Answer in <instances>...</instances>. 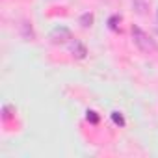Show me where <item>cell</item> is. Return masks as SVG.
<instances>
[{"label": "cell", "instance_id": "obj_5", "mask_svg": "<svg viewBox=\"0 0 158 158\" xmlns=\"http://www.w3.org/2000/svg\"><path fill=\"white\" fill-rule=\"evenodd\" d=\"M149 6H151V0H132V8L138 15H145L149 11Z\"/></svg>", "mask_w": 158, "mask_h": 158}, {"label": "cell", "instance_id": "obj_4", "mask_svg": "<svg viewBox=\"0 0 158 158\" xmlns=\"http://www.w3.org/2000/svg\"><path fill=\"white\" fill-rule=\"evenodd\" d=\"M19 34L24 41H34L35 39V32H34V26L30 21H21L19 24Z\"/></svg>", "mask_w": 158, "mask_h": 158}, {"label": "cell", "instance_id": "obj_2", "mask_svg": "<svg viewBox=\"0 0 158 158\" xmlns=\"http://www.w3.org/2000/svg\"><path fill=\"white\" fill-rule=\"evenodd\" d=\"M48 39H50L52 45H65V43H71L73 35H71V30H69V28L58 26V28H54V30L50 32Z\"/></svg>", "mask_w": 158, "mask_h": 158}, {"label": "cell", "instance_id": "obj_10", "mask_svg": "<svg viewBox=\"0 0 158 158\" xmlns=\"http://www.w3.org/2000/svg\"><path fill=\"white\" fill-rule=\"evenodd\" d=\"M86 117H88V121H89V123H93V125H97V123H99V115H97V112H93V110H89Z\"/></svg>", "mask_w": 158, "mask_h": 158}, {"label": "cell", "instance_id": "obj_1", "mask_svg": "<svg viewBox=\"0 0 158 158\" xmlns=\"http://www.w3.org/2000/svg\"><path fill=\"white\" fill-rule=\"evenodd\" d=\"M130 34H132V41H134V45L138 47L139 52H143V54H152V52L158 48V47H156V41H154L145 30H141L139 26H132Z\"/></svg>", "mask_w": 158, "mask_h": 158}, {"label": "cell", "instance_id": "obj_9", "mask_svg": "<svg viewBox=\"0 0 158 158\" xmlns=\"http://www.w3.org/2000/svg\"><path fill=\"white\" fill-rule=\"evenodd\" d=\"M112 119H114V123H115V125H119V127H125V119H123L121 112H112Z\"/></svg>", "mask_w": 158, "mask_h": 158}, {"label": "cell", "instance_id": "obj_7", "mask_svg": "<svg viewBox=\"0 0 158 158\" xmlns=\"http://www.w3.org/2000/svg\"><path fill=\"white\" fill-rule=\"evenodd\" d=\"M119 24H121V17H119V15H112V17L108 19V28H110V30L119 32V30H121Z\"/></svg>", "mask_w": 158, "mask_h": 158}, {"label": "cell", "instance_id": "obj_11", "mask_svg": "<svg viewBox=\"0 0 158 158\" xmlns=\"http://www.w3.org/2000/svg\"><path fill=\"white\" fill-rule=\"evenodd\" d=\"M156 30H158V11H156Z\"/></svg>", "mask_w": 158, "mask_h": 158}, {"label": "cell", "instance_id": "obj_6", "mask_svg": "<svg viewBox=\"0 0 158 158\" xmlns=\"http://www.w3.org/2000/svg\"><path fill=\"white\" fill-rule=\"evenodd\" d=\"M78 23H80V26H82V28H89V26L93 24V13H89V11L82 13V15H80V19H78Z\"/></svg>", "mask_w": 158, "mask_h": 158}, {"label": "cell", "instance_id": "obj_3", "mask_svg": "<svg viewBox=\"0 0 158 158\" xmlns=\"http://www.w3.org/2000/svg\"><path fill=\"white\" fill-rule=\"evenodd\" d=\"M69 52H71L73 58H76V60H84V58L88 56L86 45H84L82 41H78V39H71V43H69Z\"/></svg>", "mask_w": 158, "mask_h": 158}, {"label": "cell", "instance_id": "obj_8", "mask_svg": "<svg viewBox=\"0 0 158 158\" xmlns=\"http://www.w3.org/2000/svg\"><path fill=\"white\" fill-rule=\"evenodd\" d=\"M13 114H15V108L13 106H10V104H4L2 106V119L4 121H10L13 117Z\"/></svg>", "mask_w": 158, "mask_h": 158}]
</instances>
